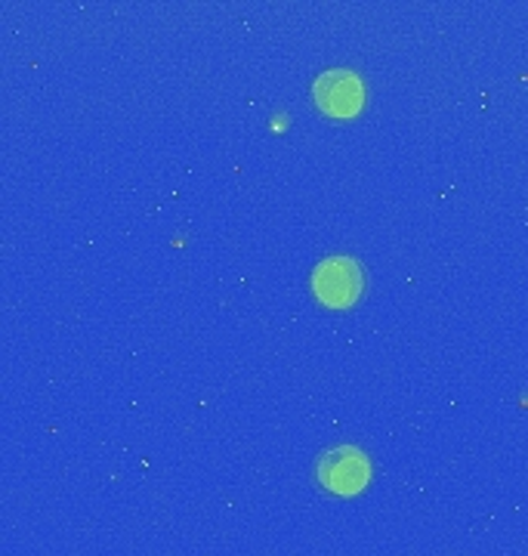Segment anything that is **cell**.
<instances>
[{
	"label": "cell",
	"mask_w": 528,
	"mask_h": 556,
	"mask_svg": "<svg viewBox=\"0 0 528 556\" xmlns=\"http://www.w3.org/2000/svg\"><path fill=\"white\" fill-rule=\"evenodd\" d=\"M365 269L352 257H328L315 266L313 291L322 306L328 309H350L365 294Z\"/></svg>",
	"instance_id": "6da1fadb"
},
{
	"label": "cell",
	"mask_w": 528,
	"mask_h": 556,
	"mask_svg": "<svg viewBox=\"0 0 528 556\" xmlns=\"http://www.w3.org/2000/svg\"><path fill=\"white\" fill-rule=\"evenodd\" d=\"M315 477H318V485L325 492L352 497L365 492V485L372 479V460L355 445H337V448H328L318 457Z\"/></svg>",
	"instance_id": "7a4b0ae2"
},
{
	"label": "cell",
	"mask_w": 528,
	"mask_h": 556,
	"mask_svg": "<svg viewBox=\"0 0 528 556\" xmlns=\"http://www.w3.org/2000/svg\"><path fill=\"white\" fill-rule=\"evenodd\" d=\"M315 102L331 118H352L365 105V84L350 68H334L315 80Z\"/></svg>",
	"instance_id": "3957f363"
}]
</instances>
